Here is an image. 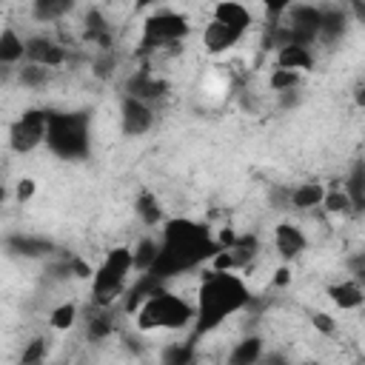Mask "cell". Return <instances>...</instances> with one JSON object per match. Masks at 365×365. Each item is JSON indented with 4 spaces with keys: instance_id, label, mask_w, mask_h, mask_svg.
<instances>
[{
    "instance_id": "1",
    "label": "cell",
    "mask_w": 365,
    "mask_h": 365,
    "mask_svg": "<svg viewBox=\"0 0 365 365\" xmlns=\"http://www.w3.org/2000/svg\"><path fill=\"white\" fill-rule=\"evenodd\" d=\"M160 248H157V259L151 262V268L145 271L154 282H165L177 274H185L197 265H202L205 259H211V254L217 251V240L211 237L208 225L185 220V217H171L163 220L160 228Z\"/></svg>"
},
{
    "instance_id": "2",
    "label": "cell",
    "mask_w": 365,
    "mask_h": 365,
    "mask_svg": "<svg viewBox=\"0 0 365 365\" xmlns=\"http://www.w3.org/2000/svg\"><path fill=\"white\" fill-rule=\"evenodd\" d=\"M251 305V291L245 279L234 271H208L200 282L194 302V331L208 334L220 328L228 317L245 311Z\"/></svg>"
},
{
    "instance_id": "3",
    "label": "cell",
    "mask_w": 365,
    "mask_h": 365,
    "mask_svg": "<svg viewBox=\"0 0 365 365\" xmlns=\"http://www.w3.org/2000/svg\"><path fill=\"white\" fill-rule=\"evenodd\" d=\"M134 322L140 331H182L194 322V302L168 291L165 285H157L137 305Z\"/></svg>"
},
{
    "instance_id": "4",
    "label": "cell",
    "mask_w": 365,
    "mask_h": 365,
    "mask_svg": "<svg viewBox=\"0 0 365 365\" xmlns=\"http://www.w3.org/2000/svg\"><path fill=\"white\" fill-rule=\"evenodd\" d=\"M43 143L60 160H86L91 154V117L86 111H48Z\"/></svg>"
},
{
    "instance_id": "5",
    "label": "cell",
    "mask_w": 365,
    "mask_h": 365,
    "mask_svg": "<svg viewBox=\"0 0 365 365\" xmlns=\"http://www.w3.org/2000/svg\"><path fill=\"white\" fill-rule=\"evenodd\" d=\"M131 271H134L131 248L128 245L111 248L106 254V259L91 274V302L94 305H114L117 299H123V294L128 288Z\"/></svg>"
},
{
    "instance_id": "6",
    "label": "cell",
    "mask_w": 365,
    "mask_h": 365,
    "mask_svg": "<svg viewBox=\"0 0 365 365\" xmlns=\"http://www.w3.org/2000/svg\"><path fill=\"white\" fill-rule=\"evenodd\" d=\"M191 34V20L180 11H171V9H163V11H154L145 17L143 23V34H140V46H137V54L145 57L151 51H160L165 46H177L182 43L185 37Z\"/></svg>"
},
{
    "instance_id": "7",
    "label": "cell",
    "mask_w": 365,
    "mask_h": 365,
    "mask_svg": "<svg viewBox=\"0 0 365 365\" xmlns=\"http://www.w3.org/2000/svg\"><path fill=\"white\" fill-rule=\"evenodd\" d=\"M46 123L48 111L46 108H26L11 125H9V148L14 154H29L46 140Z\"/></svg>"
},
{
    "instance_id": "8",
    "label": "cell",
    "mask_w": 365,
    "mask_h": 365,
    "mask_svg": "<svg viewBox=\"0 0 365 365\" xmlns=\"http://www.w3.org/2000/svg\"><path fill=\"white\" fill-rule=\"evenodd\" d=\"M288 31H291V43H302V46H317V34H319V17L322 9L311 6V3H297L288 6Z\"/></svg>"
},
{
    "instance_id": "9",
    "label": "cell",
    "mask_w": 365,
    "mask_h": 365,
    "mask_svg": "<svg viewBox=\"0 0 365 365\" xmlns=\"http://www.w3.org/2000/svg\"><path fill=\"white\" fill-rule=\"evenodd\" d=\"M154 125V106L131 97V94H123L120 97V128L125 137H143L148 134Z\"/></svg>"
},
{
    "instance_id": "10",
    "label": "cell",
    "mask_w": 365,
    "mask_h": 365,
    "mask_svg": "<svg viewBox=\"0 0 365 365\" xmlns=\"http://www.w3.org/2000/svg\"><path fill=\"white\" fill-rule=\"evenodd\" d=\"M123 94H131V97H137V100H143V103L154 106L157 100H163V97L168 94V80L157 77L148 66H143V68H137V71L125 80Z\"/></svg>"
},
{
    "instance_id": "11",
    "label": "cell",
    "mask_w": 365,
    "mask_h": 365,
    "mask_svg": "<svg viewBox=\"0 0 365 365\" xmlns=\"http://www.w3.org/2000/svg\"><path fill=\"white\" fill-rule=\"evenodd\" d=\"M23 46H26V60H29V63H40V66L57 68V66H63V63L68 60L66 46H60L57 40H51V37H46V34L26 37Z\"/></svg>"
},
{
    "instance_id": "12",
    "label": "cell",
    "mask_w": 365,
    "mask_h": 365,
    "mask_svg": "<svg viewBox=\"0 0 365 365\" xmlns=\"http://www.w3.org/2000/svg\"><path fill=\"white\" fill-rule=\"evenodd\" d=\"M274 248H277V254H279L285 262H291V259H297V257L305 254L308 237H305V231H302L299 225H294V222H279V225H274Z\"/></svg>"
},
{
    "instance_id": "13",
    "label": "cell",
    "mask_w": 365,
    "mask_h": 365,
    "mask_svg": "<svg viewBox=\"0 0 365 365\" xmlns=\"http://www.w3.org/2000/svg\"><path fill=\"white\" fill-rule=\"evenodd\" d=\"M242 37H245V31H237V29L220 23V20H211V23L202 29V46H205L208 54H222V51L234 48Z\"/></svg>"
},
{
    "instance_id": "14",
    "label": "cell",
    "mask_w": 365,
    "mask_h": 365,
    "mask_svg": "<svg viewBox=\"0 0 365 365\" xmlns=\"http://www.w3.org/2000/svg\"><path fill=\"white\" fill-rule=\"evenodd\" d=\"M117 331V311L114 305H94V311L86 319V336L91 342H103L108 336H114Z\"/></svg>"
},
{
    "instance_id": "15",
    "label": "cell",
    "mask_w": 365,
    "mask_h": 365,
    "mask_svg": "<svg viewBox=\"0 0 365 365\" xmlns=\"http://www.w3.org/2000/svg\"><path fill=\"white\" fill-rule=\"evenodd\" d=\"M348 20H351L348 9H336V6L322 9L317 43H336V40H342V37H345V31H348Z\"/></svg>"
},
{
    "instance_id": "16",
    "label": "cell",
    "mask_w": 365,
    "mask_h": 365,
    "mask_svg": "<svg viewBox=\"0 0 365 365\" xmlns=\"http://www.w3.org/2000/svg\"><path fill=\"white\" fill-rule=\"evenodd\" d=\"M83 40L97 46L100 51H108L114 46V37H111V26L106 20V14L100 9H88L86 11V29H83Z\"/></svg>"
},
{
    "instance_id": "17",
    "label": "cell",
    "mask_w": 365,
    "mask_h": 365,
    "mask_svg": "<svg viewBox=\"0 0 365 365\" xmlns=\"http://www.w3.org/2000/svg\"><path fill=\"white\" fill-rule=\"evenodd\" d=\"M328 297L334 299L336 308H342V311H356V308L365 302L362 279L351 277V279H342V282H336V285H328Z\"/></svg>"
},
{
    "instance_id": "18",
    "label": "cell",
    "mask_w": 365,
    "mask_h": 365,
    "mask_svg": "<svg viewBox=\"0 0 365 365\" xmlns=\"http://www.w3.org/2000/svg\"><path fill=\"white\" fill-rule=\"evenodd\" d=\"M211 20H220V23H225V26L237 29V31H245V34H248V29H251V11H248L240 0H220V3L214 6Z\"/></svg>"
},
{
    "instance_id": "19",
    "label": "cell",
    "mask_w": 365,
    "mask_h": 365,
    "mask_svg": "<svg viewBox=\"0 0 365 365\" xmlns=\"http://www.w3.org/2000/svg\"><path fill=\"white\" fill-rule=\"evenodd\" d=\"M6 251L14 257H46L54 251V242L46 237H31V234H14L6 240Z\"/></svg>"
},
{
    "instance_id": "20",
    "label": "cell",
    "mask_w": 365,
    "mask_h": 365,
    "mask_svg": "<svg viewBox=\"0 0 365 365\" xmlns=\"http://www.w3.org/2000/svg\"><path fill=\"white\" fill-rule=\"evenodd\" d=\"M277 66L294 68V71H308L314 66V48L302 43H288L277 48Z\"/></svg>"
},
{
    "instance_id": "21",
    "label": "cell",
    "mask_w": 365,
    "mask_h": 365,
    "mask_svg": "<svg viewBox=\"0 0 365 365\" xmlns=\"http://www.w3.org/2000/svg\"><path fill=\"white\" fill-rule=\"evenodd\" d=\"M322 194H325L322 182H302L294 191H288V205L297 211H311V208H319Z\"/></svg>"
},
{
    "instance_id": "22",
    "label": "cell",
    "mask_w": 365,
    "mask_h": 365,
    "mask_svg": "<svg viewBox=\"0 0 365 365\" xmlns=\"http://www.w3.org/2000/svg\"><path fill=\"white\" fill-rule=\"evenodd\" d=\"M134 214H137V220H140L145 228L163 225V220H165L163 205H160V200H157L151 191H140V194H137V200H134Z\"/></svg>"
},
{
    "instance_id": "23",
    "label": "cell",
    "mask_w": 365,
    "mask_h": 365,
    "mask_svg": "<svg viewBox=\"0 0 365 365\" xmlns=\"http://www.w3.org/2000/svg\"><path fill=\"white\" fill-rule=\"evenodd\" d=\"M225 251L231 254L234 268H245V265L259 254V240H257V234H237L234 242H231Z\"/></svg>"
},
{
    "instance_id": "24",
    "label": "cell",
    "mask_w": 365,
    "mask_h": 365,
    "mask_svg": "<svg viewBox=\"0 0 365 365\" xmlns=\"http://www.w3.org/2000/svg\"><path fill=\"white\" fill-rule=\"evenodd\" d=\"M26 60V46L23 37L14 29H3L0 31V63L6 66H20Z\"/></svg>"
},
{
    "instance_id": "25",
    "label": "cell",
    "mask_w": 365,
    "mask_h": 365,
    "mask_svg": "<svg viewBox=\"0 0 365 365\" xmlns=\"http://www.w3.org/2000/svg\"><path fill=\"white\" fill-rule=\"evenodd\" d=\"M74 9V0H31V14L40 23H57Z\"/></svg>"
},
{
    "instance_id": "26",
    "label": "cell",
    "mask_w": 365,
    "mask_h": 365,
    "mask_svg": "<svg viewBox=\"0 0 365 365\" xmlns=\"http://www.w3.org/2000/svg\"><path fill=\"white\" fill-rule=\"evenodd\" d=\"M259 359H262V339H259L257 334L240 339V342L231 348V354H228V362H231V365H254V362H259Z\"/></svg>"
},
{
    "instance_id": "27",
    "label": "cell",
    "mask_w": 365,
    "mask_h": 365,
    "mask_svg": "<svg viewBox=\"0 0 365 365\" xmlns=\"http://www.w3.org/2000/svg\"><path fill=\"white\" fill-rule=\"evenodd\" d=\"M14 80L23 86V88H46L48 86V80H51V68L48 66H40V63H23V66H17V74H14Z\"/></svg>"
},
{
    "instance_id": "28",
    "label": "cell",
    "mask_w": 365,
    "mask_h": 365,
    "mask_svg": "<svg viewBox=\"0 0 365 365\" xmlns=\"http://www.w3.org/2000/svg\"><path fill=\"white\" fill-rule=\"evenodd\" d=\"M342 188H345V194L351 200L354 214H359L365 208V171H362V163H354V168H351V174H348Z\"/></svg>"
},
{
    "instance_id": "29",
    "label": "cell",
    "mask_w": 365,
    "mask_h": 365,
    "mask_svg": "<svg viewBox=\"0 0 365 365\" xmlns=\"http://www.w3.org/2000/svg\"><path fill=\"white\" fill-rule=\"evenodd\" d=\"M157 248H160L157 237H143V240H137V245L131 248V265H134L137 274H145V271L151 268V262L157 259Z\"/></svg>"
},
{
    "instance_id": "30",
    "label": "cell",
    "mask_w": 365,
    "mask_h": 365,
    "mask_svg": "<svg viewBox=\"0 0 365 365\" xmlns=\"http://www.w3.org/2000/svg\"><path fill=\"white\" fill-rule=\"evenodd\" d=\"M77 317H80L77 302H60L57 308H51V314H48V325H51L54 331H68V328L77 325Z\"/></svg>"
},
{
    "instance_id": "31",
    "label": "cell",
    "mask_w": 365,
    "mask_h": 365,
    "mask_svg": "<svg viewBox=\"0 0 365 365\" xmlns=\"http://www.w3.org/2000/svg\"><path fill=\"white\" fill-rule=\"evenodd\" d=\"M319 205H322L328 214H354L351 200H348L345 188H339V185L325 188V194H322V202H319Z\"/></svg>"
},
{
    "instance_id": "32",
    "label": "cell",
    "mask_w": 365,
    "mask_h": 365,
    "mask_svg": "<svg viewBox=\"0 0 365 365\" xmlns=\"http://www.w3.org/2000/svg\"><path fill=\"white\" fill-rule=\"evenodd\" d=\"M48 336H34V339H29L26 342V348H23V354H20V362L23 365H34V362H43L46 359V354H48Z\"/></svg>"
},
{
    "instance_id": "33",
    "label": "cell",
    "mask_w": 365,
    "mask_h": 365,
    "mask_svg": "<svg viewBox=\"0 0 365 365\" xmlns=\"http://www.w3.org/2000/svg\"><path fill=\"white\" fill-rule=\"evenodd\" d=\"M114 71H117V54H114L111 48H108V51H100V54L94 57V63H91V74H94L97 80H111Z\"/></svg>"
},
{
    "instance_id": "34",
    "label": "cell",
    "mask_w": 365,
    "mask_h": 365,
    "mask_svg": "<svg viewBox=\"0 0 365 365\" xmlns=\"http://www.w3.org/2000/svg\"><path fill=\"white\" fill-rule=\"evenodd\" d=\"M299 71H294V68H282V66H277L274 71H271V91H285V88H299Z\"/></svg>"
},
{
    "instance_id": "35",
    "label": "cell",
    "mask_w": 365,
    "mask_h": 365,
    "mask_svg": "<svg viewBox=\"0 0 365 365\" xmlns=\"http://www.w3.org/2000/svg\"><path fill=\"white\" fill-rule=\"evenodd\" d=\"M46 279L51 282H68L71 279V268H68V257H60V259H51L46 265Z\"/></svg>"
},
{
    "instance_id": "36",
    "label": "cell",
    "mask_w": 365,
    "mask_h": 365,
    "mask_svg": "<svg viewBox=\"0 0 365 365\" xmlns=\"http://www.w3.org/2000/svg\"><path fill=\"white\" fill-rule=\"evenodd\" d=\"M34 194H37V180H31V177L17 180V185H14V200H17L20 205H26Z\"/></svg>"
},
{
    "instance_id": "37",
    "label": "cell",
    "mask_w": 365,
    "mask_h": 365,
    "mask_svg": "<svg viewBox=\"0 0 365 365\" xmlns=\"http://www.w3.org/2000/svg\"><path fill=\"white\" fill-rule=\"evenodd\" d=\"M68 268H71L74 279H91V274H94V268L83 257H77V254H68Z\"/></svg>"
},
{
    "instance_id": "38",
    "label": "cell",
    "mask_w": 365,
    "mask_h": 365,
    "mask_svg": "<svg viewBox=\"0 0 365 365\" xmlns=\"http://www.w3.org/2000/svg\"><path fill=\"white\" fill-rule=\"evenodd\" d=\"M311 325H314L319 334H325V336H334V334H336V322H334V317L325 314V311H317V314L311 317Z\"/></svg>"
},
{
    "instance_id": "39",
    "label": "cell",
    "mask_w": 365,
    "mask_h": 365,
    "mask_svg": "<svg viewBox=\"0 0 365 365\" xmlns=\"http://www.w3.org/2000/svg\"><path fill=\"white\" fill-rule=\"evenodd\" d=\"M277 97H279V106H282V108H297V106H299V100H302L299 88H285V91H277Z\"/></svg>"
},
{
    "instance_id": "40",
    "label": "cell",
    "mask_w": 365,
    "mask_h": 365,
    "mask_svg": "<svg viewBox=\"0 0 365 365\" xmlns=\"http://www.w3.org/2000/svg\"><path fill=\"white\" fill-rule=\"evenodd\" d=\"M191 356H194L191 348H171V351L163 354L165 362H180V365H182V362H191Z\"/></svg>"
},
{
    "instance_id": "41",
    "label": "cell",
    "mask_w": 365,
    "mask_h": 365,
    "mask_svg": "<svg viewBox=\"0 0 365 365\" xmlns=\"http://www.w3.org/2000/svg\"><path fill=\"white\" fill-rule=\"evenodd\" d=\"M297 0H262V6H265V11L271 14V17H279L288 6H294Z\"/></svg>"
},
{
    "instance_id": "42",
    "label": "cell",
    "mask_w": 365,
    "mask_h": 365,
    "mask_svg": "<svg viewBox=\"0 0 365 365\" xmlns=\"http://www.w3.org/2000/svg\"><path fill=\"white\" fill-rule=\"evenodd\" d=\"M288 282H291V271H288V265L277 268V271H274V285H277V288H285Z\"/></svg>"
},
{
    "instance_id": "43",
    "label": "cell",
    "mask_w": 365,
    "mask_h": 365,
    "mask_svg": "<svg viewBox=\"0 0 365 365\" xmlns=\"http://www.w3.org/2000/svg\"><path fill=\"white\" fill-rule=\"evenodd\" d=\"M14 74H17V66H6V63H0V86L11 83V80H14Z\"/></svg>"
},
{
    "instance_id": "44",
    "label": "cell",
    "mask_w": 365,
    "mask_h": 365,
    "mask_svg": "<svg viewBox=\"0 0 365 365\" xmlns=\"http://www.w3.org/2000/svg\"><path fill=\"white\" fill-rule=\"evenodd\" d=\"M348 9L354 11V17H356V20H362V17H365V6H362V0H348Z\"/></svg>"
},
{
    "instance_id": "45",
    "label": "cell",
    "mask_w": 365,
    "mask_h": 365,
    "mask_svg": "<svg viewBox=\"0 0 365 365\" xmlns=\"http://www.w3.org/2000/svg\"><path fill=\"white\" fill-rule=\"evenodd\" d=\"M354 97H356V106H365V94H362V83L354 88Z\"/></svg>"
},
{
    "instance_id": "46",
    "label": "cell",
    "mask_w": 365,
    "mask_h": 365,
    "mask_svg": "<svg viewBox=\"0 0 365 365\" xmlns=\"http://www.w3.org/2000/svg\"><path fill=\"white\" fill-rule=\"evenodd\" d=\"M154 3H160V0H134L137 9H145V6H154Z\"/></svg>"
},
{
    "instance_id": "47",
    "label": "cell",
    "mask_w": 365,
    "mask_h": 365,
    "mask_svg": "<svg viewBox=\"0 0 365 365\" xmlns=\"http://www.w3.org/2000/svg\"><path fill=\"white\" fill-rule=\"evenodd\" d=\"M6 197H9V188L0 182V208H3V202H6Z\"/></svg>"
}]
</instances>
